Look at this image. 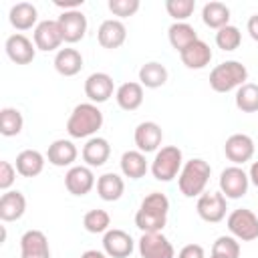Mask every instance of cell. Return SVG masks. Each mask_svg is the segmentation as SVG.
<instances>
[{
    "mask_svg": "<svg viewBox=\"0 0 258 258\" xmlns=\"http://www.w3.org/2000/svg\"><path fill=\"white\" fill-rule=\"evenodd\" d=\"M167 212H169V200L161 191H151L143 198L137 214H135V226L143 234L161 232L167 224Z\"/></svg>",
    "mask_w": 258,
    "mask_h": 258,
    "instance_id": "obj_1",
    "label": "cell"
},
{
    "mask_svg": "<svg viewBox=\"0 0 258 258\" xmlns=\"http://www.w3.org/2000/svg\"><path fill=\"white\" fill-rule=\"evenodd\" d=\"M103 127V113L95 103H79L67 119V133L73 139L93 137Z\"/></svg>",
    "mask_w": 258,
    "mask_h": 258,
    "instance_id": "obj_2",
    "label": "cell"
},
{
    "mask_svg": "<svg viewBox=\"0 0 258 258\" xmlns=\"http://www.w3.org/2000/svg\"><path fill=\"white\" fill-rule=\"evenodd\" d=\"M210 173H212V167L202 157H194V159L185 161L181 171H179V175H177L179 191L185 198L202 196L206 185H208V181H210Z\"/></svg>",
    "mask_w": 258,
    "mask_h": 258,
    "instance_id": "obj_3",
    "label": "cell"
},
{
    "mask_svg": "<svg viewBox=\"0 0 258 258\" xmlns=\"http://www.w3.org/2000/svg\"><path fill=\"white\" fill-rule=\"evenodd\" d=\"M248 81V69L240 60H224L210 73V87L216 93H230Z\"/></svg>",
    "mask_w": 258,
    "mask_h": 258,
    "instance_id": "obj_4",
    "label": "cell"
},
{
    "mask_svg": "<svg viewBox=\"0 0 258 258\" xmlns=\"http://www.w3.org/2000/svg\"><path fill=\"white\" fill-rule=\"evenodd\" d=\"M183 167V155L177 145H165L155 151L151 161V173L157 181H171Z\"/></svg>",
    "mask_w": 258,
    "mask_h": 258,
    "instance_id": "obj_5",
    "label": "cell"
},
{
    "mask_svg": "<svg viewBox=\"0 0 258 258\" xmlns=\"http://www.w3.org/2000/svg\"><path fill=\"white\" fill-rule=\"evenodd\" d=\"M228 230L230 234L236 238V240H242V242H252L258 238V216L248 210V208H238L234 210L228 220Z\"/></svg>",
    "mask_w": 258,
    "mask_h": 258,
    "instance_id": "obj_6",
    "label": "cell"
},
{
    "mask_svg": "<svg viewBox=\"0 0 258 258\" xmlns=\"http://www.w3.org/2000/svg\"><path fill=\"white\" fill-rule=\"evenodd\" d=\"M248 185H250V177L240 165H230L220 173V191L226 196V200L244 198Z\"/></svg>",
    "mask_w": 258,
    "mask_h": 258,
    "instance_id": "obj_7",
    "label": "cell"
},
{
    "mask_svg": "<svg viewBox=\"0 0 258 258\" xmlns=\"http://www.w3.org/2000/svg\"><path fill=\"white\" fill-rule=\"evenodd\" d=\"M196 210H198V216L204 220V222H210V224H218L226 218V210H228V204H226V196L222 191H208V194H202L198 198V204H196Z\"/></svg>",
    "mask_w": 258,
    "mask_h": 258,
    "instance_id": "obj_8",
    "label": "cell"
},
{
    "mask_svg": "<svg viewBox=\"0 0 258 258\" xmlns=\"http://www.w3.org/2000/svg\"><path fill=\"white\" fill-rule=\"evenodd\" d=\"M58 26L62 32V40L75 44L87 34V16L81 10H67L58 16Z\"/></svg>",
    "mask_w": 258,
    "mask_h": 258,
    "instance_id": "obj_9",
    "label": "cell"
},
{
    "mask_svg": "<svg viewBox=\"0 0 258 258\" xmlns=\"http://www.w3.org/2000/svg\"><path fill=\"white\" fill-rule=\"evenodd\" d=\"M133 248H135V242L125 230L113 228V230H107L103 236V252L109 258H129Z\"/></svg>",
    "mask_w": 258,
    "mask_h": 258,
    "instance_id": "obj_10",
    "label": "cell"
},
{
    "mask_svg": "<svg viewBox=\"0 0 258 258\" xmlns=\"http://www.w3.org/2000/svg\"><path fill=\"white\" fill-rule=\"evenodd\" d=\"M139 254L141 258H175L171 242L161 232L143 234L139 238Z\"/></svg>",
    "mask_w": 258,
    "mask_h": 258,
    "instance_id": "obj_11",
    "label": "cell"
},
{
    "mask_svg": "<svg viewBox=\"0 0 258 258\" xmlns=\"http://www.w3.org/2000/svg\"><path fill=\"white\" fill-rule=\"evenodd\" d=\"M113 91H115V83L113 77L107 73H93L85 81V95L89 97V103L95 105L105 103L113 97Z\"/></svg>",
    "mask_w": 258,
    "mask_h": 258,
    "instance_id": "obj_12",
    "label": "cell"
},
{
    "mask_svg": "<svg viewBox=\"0 0 258 258\" xmlns=\"http://www.w3.org/2000/svg\"><path fill=\"white\" fill-rule=\"evenodd\" d=\"M62 32L58 26V20H42L34 28V46L42 52L56 50L62 44Z\"/></svg>",
    "mask_w": 258,
    "mask_h": 258,
    "instance_id": "obj_13",
    "label": "cell"
},
{
    "mask_svg": "<svg viewBox=\"0 0 258 258\" xmlns=\"http://www.w3.org/2000/svg\"><path fill=\"white\" fill-rule=\"evenodd\" d=\"M224 153H226V157L234 165H242V163L252 159V155H254V141L246 133H234V135H230L226 139Z\"/></svg>",
    "mask_w": 258,
    "mask_h": 258,
    "instance_id": "obj_14",
    "label": "cell"
},
{
    "mask_svg": "<svg viewBox=\"0 0 258 258\" xmlns=\"http://www.w3.org/2000/svg\"><path fill=\"white\" fill-rule=\"evenodd\" d=\"M4 48H6L8 58L12 62H16V64H30L34 60V56H36V46L32 44L30 38H26L20 32L8 36Z\"/></svg>",
    "mask_w": 258,
    "mask_h": 258,
    "instance_id": "obj_15",
    "label": "cell"
},
{
    "mask_svg": "<svg viewBox=\"0 0 258 258\" xmlns=\"http://www.w3.org/2000/svg\"><path fill=\"white\" fill-rule=\"evenodd\" d=\"M64 187L73 196H87L95 187V175H93L91 167L73 165L64 173Z\"/></svg>",
    "mask_w": 258,
    "mask_h": 258,
    "instance_id": "obj_16",
    "label": "cell"
},
{
    "mask_svg": "<svg viewBox=\"0 0 258 258\" xmlns=\"http://www.w3.org/2000/svg\"><path fill=\"white\" fill-rule=\"evenodd\" d=\"M133 139L141 153H151V151H157V147L161 145L163 131L155 121H143L135 127Z\"/></svg>",
    "mask_w": 258,
    "mask_h": 258,
    "instance_id": "obj_17",
    "label": "cell"
},
{
    "mask_svg": "<svg viewBox=\"0 0 258 258\" xmlns=\"http://www.w3.org/2000/svg\"><path fill=\"white\" fill-rule=\"evenodd\" d=\"M20 258H50V246L40 230H28L20 238Z\"/></svg>",
    "mask_w": 258,
    "mask_h": 258,
    "instance_id": "obj_18",
    "label": "cell"
},
{
    "mask_svg": "<svg viewBox=\"0 0 258 258\" xmlns=\"http://www.w3.org/2000/svg\"><path fill=\"white\" fill-rule=\"evenodd\" d=\"M125 38H127V28H125V24L121 20H115V18H109V20L101 22V26L97 30L99 44L103 48H109V50L123 46Z\"/></svg>",
    "mask_w": 258,
    "mask_h": 258,
    "instance_id": "obj_19",
    "label": "cell"
},
{
    "mask_svg": "<svg viewBox=\"0 0 258 258\" xmlns=\"http://www.w3.org/2000/svg\"><path fill=\"white\" fill-rule=\"evenodd\" d=\"M26 212V198L18 189H8L0 198V220L2 222H16Z\"/></svg>",
    "mask_w": 258,
    "mask_h": 258,
    "instance_id": "obj_20",
    "label": "cell"
},
{
    "mask_svg": "<svg viewBox=\"0 0 258 258\" xmlns=\"http://www.w3.org/2000/svg\"><path fill=\"white\" fill-rule=\"evenodd\" d=\"M179 58H181V62L187 69L200 71V69H204V67L210 64V60H212V48H210L208 42H204V40L198 38L194 44H189L185 50L179 52Z\"/></svg>",
    "mask_w": 258,
    "mask_h": 258,
    "instance_id": "obj_21",
    "label": "cell"
},
{
    "mask_svg": "<svg viewBox=\"0 0 258 258\" xmlns=\"http://www.w3.org/2000/svg\"><path fill=\"white\" fill-rule=\"evenodd\" d=\"M77 155H79V151H77V147H75V143L71 139H56V141H52L48 145V151H46V159L54 167L73 165Z\"/></svg>",
    "mask_w": 258,
    "mask_h": 258,
    "instance_id": "obj_22",
    "label": "cell"
},
{
    "mask_svg": "<svg viewBox=\"0 0 258 258\" xmlns=\"http://www.w3.org/2000/svg\"><path fill=\"white\" fill-rule=\"evenodd\" d=\"M111 155V145L105 137H91L83 145V159L87 161L89 167H101L107 163Z\"/></svg>",
    "mask_w": 258,
    "mask_h": 258,
    "instance_id": "obj_23",
    "label": "cell"
},
{
    "mask_svg": "<svg viewBox=\"0 0 258 258\" xmlns=\"http://www.w3.org/2000/svg\"><path fill=\"white\" fill-rule=\"evenodd\" d=\"M115 99H117V105L123 111H135V109H139L141 103H143V87H141V83L127 81V83L119 85L117 91H115Z\"/></svg>",
    "mask_w": 258,
    "mask_h": 258,
    "instance_id": "obj_24",
    "label": "cell"
},
{
    "mask_svg": "<svg viewBox=\"0 0 258 258\" xmlns=\"http://www.w3.org/2000/svg\"><path fill=\"white\" fill-rule=\"evenodd\" d=\"M8 20H10V24H12L16 30H28V28H32V26L36 24V20H38V10H36V6L30 4V2H18V4H14V6L10 8Z\"/></svg>",
    "mask_w": 258,
    "mask_h": 258,
    "instance_id": "obj_25",
    "label": "cell"
},
{
    "mask_svg": "<svg viewBox=\"0 0 258 258\" xmlns=\"http://www.w3.org/2000/svg\"><path fill=\"white\" fill-rule=\"evenodd\" d=\"M54 69L62 77H75L83 69V54L77 48H60L54 56Z\"/></svg>",
    "mask_w": 258,
    "mask_h": 258,
    "instance_id": "obj_26",
    "label": "cell"
},
{
    "mask_svg": "<svg viewBox=\"0 0 258 258\" xmlns=\"http://www.w3.org/2000/svg\"><path fill=\"white\" fill-rule=\"evenodd\" d=\"M44 169V155L36 149H24L16 155V171L22 177H36Z\"/></svg>",
    "mask_w": 258,
    "mask_h": 258,
    "instance_id": "obj_27",
    "label": "cell"
},
{
    "mask_svg": "<svg viewBox=\"0 0 258 258\" xmlns=\"http://www.w3.org/2000/svg\"><path fill=\"white\" fill-rule=\"evenodd\" d=\"M125 191V181L121 175L109 171V173H103L99 179H97V194L103 202H117Z\"/></svg>",
    "mask_w": 258,
    "mask_h": 258,
    "instance_id": "obj_28",
    "label": "cell"
},
{
    "mask_svg": "<svg viewBox=\"0 0 258 258\" xmlns=\"http://www.w3.org/2000/svg\"><path fill=\"white\" fill-rule=\"evenodd\" d=\"M119 165H121L123 175L129 179H141L147 173V159H145V153H141L139 149L125 151L121 155Z\"/></svg>",
    "mask_w": 258,
    "mask_h": 258,
    "instance_id": "obj_29",
    "label": "cell"
},
{
    "mask_svg": "<svg viewBox=\"0 0 258 258\" xmlns=\"http://www.w3.org/2000/svg\"><path fill=\"white\" fill-rule=\"evenodd\" d=\"M167 38H169V44L177 52H181V50H185L189 44H194L198 40V32L187 22H173L167 28Z\"/></svg>",
    "mask_w": 258,
    "mask_h": 258,
    "instance_id": "obj_30",
    "label": "cell"
},
{
    "mask_svg": "<svg viewBox=\"0 0 258 258\" xmlns=\"http://www.w3.org/2000/svg\"><path fill=\"white\" fill-rule=\"evenodd\" d=\"M202 20L206 26L220 30L230 24V8L224 2H208L202 8Z\"/></svg>",
    "mask_w": 258,
    "mask_h": 258,
    "instance_id": "obj_31",
    "label": "cell"
},
{
    "mask_svg": "<svg viewBox=\"0 0 258 258\" xmlns=\"http://www.w3.org/2000/svg\"><path fill=\"white\" fill-rule=\"evenodd\" d=\"M139 83L145 89H159L167 83V69L161 62H145L139 69Z\"/></svg>",
    "mask_w": 258,
    "mask_h": 258,
    "instance_id": "obj_32",
    "label": "cell"
},
{
    "mask_svg": "<svg viewBox=\"0 0 258 258\" xmlns=\"http://www.w3.org/2000/svg\"><path fill=\"white\" fill-rule=\"evenodd\" d=\"M24 127V119H22V113L14 107H4L0 111V133L4 137H14L22 131Z\"/></svg>",
    "mask_w": 258,
    "mask_h": 258,
    "instance_id": "obj_33",
    "label": "cell"
},
{
    "mask_svg": "<svg viewBox=\"0 0 258 258\" xmlns=\"http://www.w3.org/2000/svg\"><path fill=\"white\" fill-rule=\"evenodd\" d=\"M236 107L242 113L258 111V85L256 83H246L236 91Z\"/></svg>",
    "mask_w": 258,
    "mask_h": 258,
    "instance_id": "obj_34",
    "label": "cell"
},
{
    "mask_svg": "<svg viewBox=\"0 0 258 258\" xmlns=\"http://www.w3.org/2000/svg\"><path fill=\"white\" fill-rule=\"evenodd\" d=\"M83 226L89 234H105L111 226V216L105 210H89L83 216Z\"/></svg>",
    "mask_w": 258,
    "mask_h": 258,
    "instance_id": "obj_35",
    "label": "cell"
},
{
    "mask_svg": "<svg viewBox=\"0 0 258 258\" xmlns=\"http://www.w3.org/2000/svg\"><path fill=\"white\" fill-rule=\"evenodd\" d=\"M212 258H240V244L234 236H220L212 246Z\"/></svg>",
    "mask_w": 258,
    "mask_h": 258,
    "instance_id": "obj_36",
    "label": "cell"
},
{
    "mask_svg": "<svg viewBox=\"0 0 258 258\" xmlns=\"http://www.w3.org/2000/svg\"><path fill=\"white\" fill-rule=\"evenodd\" d=\"M240 42H242V32L238 30V26L228 24V26H224L216 32V44L222 50H228V52L236 50L240 46Z\"/></svg>",
    "mask_w": 258,
    "mask_h": 258,
    "instance_id": "obj_37",
    "label": "cell"
},
{
    "mask_svg": "<svg viewBox=\"0 0 258 258\" xmlns=\"http://www.w3.org/2000/svg\"><path fill=\"white\" fill-rule=\"evenodd\" d=\"M165 10L175 22H185L196 10V0H165Z\"/></svg>",
    "mask_w": 258,
    "mask_h": 258,
    "instance_id": "obj_38",
    "label": "cell"
},
{
    "mask_svg": "<svg viewBox=\"0 0 258 258\" xmlns=\"http://www.w3.org/2000/svg\"><path fill=\"white\" fill-rule=\"evenodd\" d=\"M107 6L115 16L127 18V16H133L139 10V0H109Z\"/></svg>",
    "mask_w": 258,
    "mask_h": 258,
    "instance_id": "obj_39",
    "label": "cell"
},
{
    "mask_svg": "<svg viewBox=\"0 0 258 258\" xmlns=\"http://www.w3.org/2000/svg\"><path fill=\"white\" fill-rule=\"evenodd\" d=\"M14 179H16V167L6 159L0 161V189L8 191V187L14 183Z\"/></svg>",
    "mask_w": 258,
    "mask_h": 258,
    "instance_id": "obj_40",
    "label": "cell"
},
{
    "mask_svg": "<svg viewBox=\"0 0 258 258\" xmlns=\"http://www.w3.org/2000/svg\"><path fill=\"white\" fill-rule=\"evenodd\" d=\"M177 258H206V254H204V248L200 244H185L179 250Z\"/></svg>",
    "mask_w": 258,
    "mask_h": 258,
    "instance_id": "obj_41",
    "label": "cell"
},
{
    "mask_svg": "<svg viewBox=\"0 0 258 258\" xmlns=\"http://www.w3.org/2000/svg\"><path fill=\"white\" fill-rule=\"evenodd\" d=\"M54 6L62 8V12H67V10H79V6H83V0H54Z\"/></svg>",
    "mask_w": 258,
    "mask_h": 258,
    "instance_id": "obj_42",
    "label": "cell"
},
{
    "mask_svg": "<svg viewBox=\"0 0 258 258\" xmlns=\"http://www.w3.org/2000/svg\"><path fill=\"white\" fill-rule=\"evenodd\" d=\"M246 28H248V34H250V38H252L254 42H258V14H252V16L248 18V24H246Z\"/></svg>",
    "mask_w": 258,
    "mask_h": 258,
    "instance_id": "obj_43",
    "label": "cell"
},
{
    "mask_svg": "<svg viewBox=\"0 0 258 258\" xmlns=\"http://www.w3.org/2000/svg\"><path fill=\"white\" fill-rule=\"evenodd\" d=\"M248 177H250V181L258 187V161H254L252 165H250V171H248Z\"/></svg>",
    "mask_w": 258,
    "mask_h": 258,
    "instance_id": "obj_44",
    "label": "cell"
},
{
    "mask_svg": "<svg viewBox=\"0 0 258 258\" xmlns=\"http://www.w3.org/2000/svg\"><path fill=\"white\" fill-rule=\"evenodd\" d=\"M81 258H107L105 252H99V250H87L81 254Z\"/></svg>",
    "mask_w": 258,
    "mask_h": 258,
    "instance_id": "obj_45",
    "label": "cell"
},
{
    "mask_svg": "<svg viewBox=\"0 0 258 258\" xmlns=\"http://www.w3.org/2000/svg\"><path fill=\"white\" fill-rule=\"evenodd\" d=\"M210 258H212V256H210Z\"/></svg>",
    "mask_w": 258,
    "mask_h": 258,
    "instance_id": "obj_46",
    "label": "cell"
}]
</instances>
